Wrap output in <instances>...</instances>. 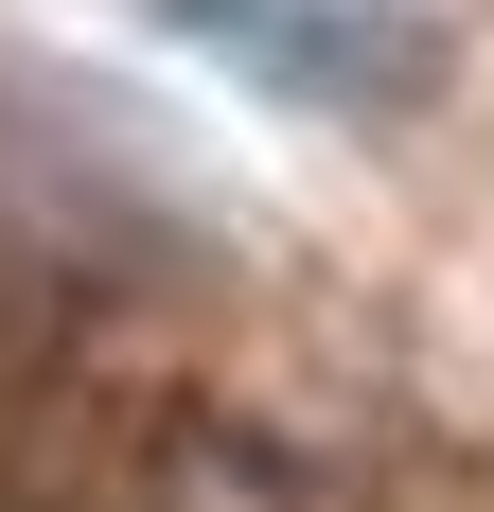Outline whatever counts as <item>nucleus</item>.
Returning <instances> with one entry per match:
<instances>
[{
	"mask_svg": "<svg viewBox=\"0 0 494 512\" xmlns=\"http://www.w3.org/2000/svg\"><path fill=\"white\" fill-rule=\"evenodd\" d=\"M177 36H212L230 71H265V89H300V106H371V89H406V36L389 18H353V0H159Z\"/></svg>",
	"mask_w": 494,
	"mask_h": 512,
	"instance_id": "nucleus-1",
	"label": "nucleus"
}]
</instances>
